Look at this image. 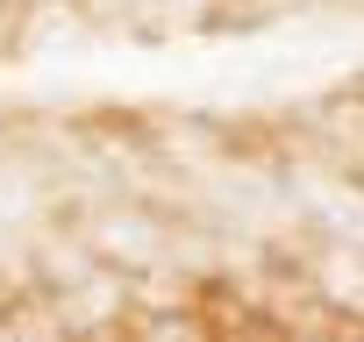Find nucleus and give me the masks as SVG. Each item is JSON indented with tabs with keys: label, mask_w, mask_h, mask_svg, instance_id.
<instances>
[]
</instances>
